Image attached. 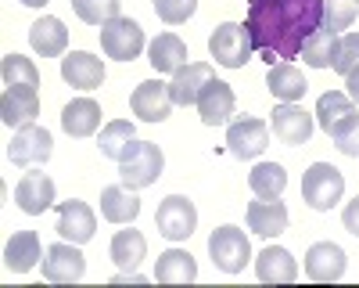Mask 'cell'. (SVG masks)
Wrapping results in <instances>:
<instances>
[{"label":"cell","instance_id":"obj_34","mask_svg":"<svg viewBox=\"0 0 359 288\" xmlns=\"http://www.w3.org/2000/svg\"><path fill=\"white\" fill-rule=\"evenodd\" d=\"M0 79H4V86H40V69L22 54H4Z\"/></svg>","mask_w":359,"mask_h":288},{"label":"cell","instance_id":"obj_33","mask_svg":"<svg viewBox=\"0 0 359 288\" xmlns=\"http://www.w3.org/2000/svg\"><path fill=\"white\" fill-rule=\"evenodd\" d=\"M355 108H352V98L348 94H341V91H327V94H320V101H316V123L327 130V133H331L341 119H345V115H352Z\"/></svg>","mask_w":359,"mask_h":288},{"label":"cell","instance_id":"obj_38","mask_svg":"<svg viewBox=\"0 0 359 288\" xmlns=\"http://www.w3.org/2000/svg\"><path fill=\"white\" fill-rule=\"evenodd\" d=\"M359 65V33H341L338 37V51H334V72L338 76H348L352 69Z\"/></svg>","mask_w":359,"mask_h":288},{"label":"cell","instance_id":"obj_30","mask_svg":"<svg viewBox=\"0 0 359 288\" xmlns=\"http://www.w3.org/2000/svg\"><path fill=\"white\" fill-rule=\"evenodd\" d=\"M137 140V130L130 119H111L104 130H101V140H97V148L104 159H115V162H123V155L130 152V144Z\"/></svg>","mask_w":359,"mask_h":288},{"label":"cell","instance_id":"obj_36","mask_svg":"<svg viewBox=\"0 0 359 288\" xmlns=\"http://www.w3.org/2000/svg\"><path fill=\"white\" fill-rule=\"evenodd\" d=\"M118 4H123V0H72L76 15L86 25H104V22L118 18Z\"/></svg>","mask_w":359,"mask_h":288},{"label":"cell","instance_id":"obj_25","mask_svg":"<svg viewBox=\"0 0 359 288\" xmlns=\"http://www.w3.org/2000/svg\"><path fill=\"white\" fill-rule=\"evenodd\" d=\"M101 126V105L94 98H76L62 108V130L69 137H90Z\"/></svg>","mask_w":359,"mask_h":288},{"label":"cell","instance_id":"obj_3","mask_svg":"<svg viewBox=\"0 0 359 288\" xmlns=\"http://www.w3.org/2000/svg\"><path fill=\"white\" fill-rule=\"evenodd\" d=\"M341 195H345V177H341L338 166L313 162L306 169V177H302V198L309 202V209H316V213L334 209L338 202H341Z\"/></svg>","mask_w":359,"mask_h":288},{"label":"cell","instance_id":"obj_40","mask_svg":"<svg viewBox=\"0 0 359 288\" xmlns=\"http://www.w3.org/2000/svg\"><path fill=\"white\" fill-rule=\"evenodd\" d=\"M341 223H345V230H348V235H355L359 238V195L348 202V206H345V213H341Z\"/></svg>","mask_w":359,"mask_h":288},{"label":"cell","instance_id":"obj_2","mask_svg":"<svg viewBox=\"0 0 359 288\" xmlns=\"http://www.w3.org/2000/svg\"><path fill=\"white\" fill-rule=\"evenodd\" d=\"M165 169V155L155 140H133L130 152L123 155V162H118V177H123V184H130L133 191L137 188H147L155 184L162 177Z\"/></svg>","mask_w":359,"mask_h":288},{"label":"cell","instance_id":"obj_18","mask_svg":"<svg viewBox=\"0 0 359 288\" xmlns=\"http://www.w3.org/2000/svg\"><path fill=\"white\" fill-rule=\"evenodd\" d=\"M62 79L76 86V91H97L104 83V65L90 51H72L62 58Z\"/></svg>","mask_w":359,"mask_h":288},{"label":"cell","instance_id":"obj_14","mask_svg":"<svg viewBox=\"0 0 359 288\" xmlns=\"http://www.w3.org/2000/svg\"><path fill=\"white\" fill-rule=\"evenodd\" d=\"M130 105H133V115H140L144 123H162V119H169V112H172L169 83H162V79H144V83H137Z\"/></svg>","mask_w":359,"mask_h":288},{"label":"cell","instance_id":"obj_31","mask_svg":"<svg viewBox=\"0 0 359 288\" xmlns=\"http://www.w3.org/2000/svg\"><path fill=\"white\" fill-rule=\"evenodd\" d=\"M248 184H252L255 198H280L284 188H287V173H284L280 162H259L248 173Z\"/></svg>","mask_w":359,"mask_h":288},{"label":"cell","instance_id":"obj_1","mask_svg":"<svg viewBox=\"0 0 359 288\" xmlns=\"http://www.w3.org/2000/svg\"><path fill=\"white\" fill-rule=\"evenodd\" d=\"M323 25V0H248L245 29L262 62L298 58L306 40Z\"/></svg>","mask_w":359,"mask_h":288},{"label":"cell","instance_id":"obj_28","mask_svg":"<svg viewBox=\"0 0 359 288\" xmlns=\"http://www.w3.org/2000/svg\"><path fill=\"white\" fill-rule=\"evenodd\" d=\"M266 86H269V94L280 98V101H302V98H306V91H309V83H306L302 69H294L291 62H277V65H269Z\"/></svg>","mask_w":359,"mask_h":288},{"label":"cell","instance_id":"obj_27","mask_svg":"<svg viewBox=\"0 0 359 288\" xmlns=\"http://www.w3.org/2000/svg\"><path fill=\"white\" fill-rule=\"evenodd\" d=\"M147 62L155 65V72H176L187 65V44L176 33H158L147 44Z\"/></svg>","mask_w":359,"mask_h":288},{"label":"cell","instance_id":"obj_8","mask_svg":"<svg viewBox=\"0 0 359 288\" xmlns=\"http://www.w3.org/2000/svg\"><path fill=\"white\" fill-rule=\"evenodd\" d=\"M50 152H54V137H50V130H43L36 123L18 126L11 144H8V159L15 166H22V169L25 166H43L50 159Z\"/></svg>","mask_w":359,"mask_h":288},{"label":"cell","instance_id":"obj_13","mask_svg":"<svg viewBox=\"0 0 359 288\" xmlns=\"http://www.w3.org/2000/svg\"><path fill=\"white\" fill-rule=\"evenodd\" d=\"M36 115H40L36 86H4V94H0V119H4V126H11V130L29 126Z\"/></svg>","mask_w":359,"mask_h":288},{"label":"cell","instance_id":"obj_9","mask_svg":"<svg viewBox=\"0 0 359 288\" xmlns=\"http://www.w3.org/2000/svg\"><path fill=\"white\" fill-rule=\"evenodd\" d=\"M273 137L280 140V144H287V148H298V144H306L309 137H313V130H316V123H313V115L298 105V101H280L277 108H273Z\"/></svg>","mask_w":359,"mask_h":288},{"label":"cell","instance_id":"obj_29","mask_svg":"<svg viewBox=\"0 0 359 288\" xmlns=\"http://www.w3.org/2000/svg\"><path fill=\"white\" fill-rule=\"evenodd\" d=\"M147 252V242L140 230H115V238H111V259H115V267L118 270H137V263L144 259Z\"/></svg>","mask_w":359,"mask_h":288},{"label":"cell","instance_id":"obj_42","mask_svg":"<svg viewBox=\"0 0 359 288\" xmlns=\"http://www.w3.org/2000/svg\"><path fill=\"white\" fill-rule=\"evenodd\" d=\"M345 86H348V98H352V101L359 105V65H355V69H352V72L345 76Z\"/></svg>","mask_w":359,"mask_h":288},{"label":"cell","instance_id":"obj_41","mask_svg":"<svg viewBox=\"0 0 359 288\" xmlns=\"http://www.w3.org/2000/svg\"><path fill=\"white\" fill-rule=\"evenodd\" d=\"M111 284H147V277L137 274V270H118V274L111 277Z\"/></svg>","mask_w":359,"mask_h":288},{"label":"cell","instance_id":"obj_10","mask_svg":"<svg viewBox=\"0 0 359 288\" xmlns=\"http://www.w3.org/2000/svg\"><path fill=\"white\" fill-rule=\"evenodd\" d=\"M83 274H86V259L76 242H57L43 252V277L50 284H72L83 281Z\"/></svg>","mask_w":359,"mask_h":288},{"label":"cell","instance_id":"obj_19","mask_svg":"<svg viewBox=\"0 0 359 288\" xmlns=\"http://www.w3.org/2000/svg\"><path fill=\"white\" fill-rule=\"evenodd\" d=\"M287 206L280 198H259L248 202V230H255L259 238H277L287 230Z\"/></svg>","mask_w":359,"mask_h":288},{"label":"cell","instance_id":"obj_43","mask_svg":"<svg viewBox=\"0 0 359 288\" xmlns=\"http://www.w3.org/2000/svg\"><path fill=\"white\" fill-rule=\"evenodd\" d=\"M22 4H25V8H43L47 0H22Z\"/></svg>","mask_w":359,"mask_h":288},{"label":"cell","instance_id":"obj_22","mask_svg":"<svg viewBox=\"0 0 359 288\" xmlns=\"http://www.w3.org/2000/svg\"><path fill=\"white\" fill-rule=\"evenodd\" d=\"M40 259H43V252H40L36 230H15V235L8 238V245H4V267L8 270L25 274V270H33Z\"/></svg>","mask_w":359,"mask_h":288},{"label":"cell","instance_id":"obj_5","mask_svg":"<svg viewBox=\"0 0 359 288\" xmlns=\"http://www.w3.org/2000/svg\"><path fill=\"white\" fill-rule=\"evenodd\" d=\"M208 256H212V263L223 274H241L252 259V245H248L241 227L223 223V227L212 230V238H208Z\"/></svg>","mask_w":359,"mask_h":288},{"label":"cell","instance_id":"obj_35","mask_svg":"<svg viewBox=\"0 0 359 288\" xmlns=\"http://www.w3.org/2000/svg\"><path fill=\"white\" fill-rule=\"evenodd\" d=\"M355 11H359V0H323V29L341 37L355 22Z\"/></svg>","mask_w":359,"mask_h":288},{"label":"cell","instance_id":"obj_26","mask_svg":"<svg viewBox=\"0 0 359 288\" xmlns=\"http://www.w3.org/2000/svg\"><path fill=\"white\" fill-rule=\"evenodd\" d=\"M155 281H158V284H191V281H198V263H194V256L184 252V249L162 252L158 263H155Z\"/></svg>","mask_w":359,"mask_h":288},{"label":"cell","instance_id":"obj_39","mask_svg":"<svg viewBox=\"0 0 359 288\" xmlns=\"http://www.w3.org/2000/svg\"><path fill=\"white\" fill-rule=\"evenodd\" d=\"M198 11V0H155V15L165 25H180Z\"/></svg>","mask_w":359,"mask_h":288},{"label":"cell","instance_id":"obj_7","mask_svg":"<svg viewBox=\"0 0 359 288\" xmlns=\"http://www.w3.org/2000/svg\"><path fill=\"white\" fill-rule=\"evenodd\" d=\"M155 227L158 235L169 238V242H187L198 227V209L187 195H169L162 198V206L155 213Z\"/></svg>","mask_w":359,"mask_h":288},{"label":"cell","instance_id":"obj_24","mask_svg":"<svg viewBox=\"0 0 359 288\" xmlns=\"http://www.w3.org/2000/svg\"><path fill=\"white\" fill-rule=\"evenodd\" d=\"M140 213V198L133 195L130 184H111L101 191V216L108 223H133Z\"/></svg>","mask_w":359,"mask_h":288},{"label":"cell","instance_id":"obj_16","mask_svg":"<svg viewBox=\"0 0 359 288\" xmlns=\"http://www.w3.org/2000/svg\"><path fill=\"white\" fill-rule=\"evenodd\" d=\"M306 277L309 281H341L345 277V249L334 242H316L306 252Z\"/></svg>","mask_w":359,"mask_h":288},{"label":"cell","instance_id":"obj_23","mask_svg":"<svg viewBox=\"0 0 359 288\" xmlns=\"http://www.w3.org/2000/svg\"><path fill=\"white\" fill-rule=\"evenodd\" d=\"M29 44H33V51L43 54V58H57V54H65V47H69V29H65L62 18L47 15V18L29 25Z\"/></svg>","mask_w":359,"mask_h":288},{"label":"cell","instance_id":"obj_15","mask_svg":"<svg viewBox=\"0 0 359 288\" xmlns=\"http://www.w3.org/2000/svg\"><path fill=\"white\" fill-rule=\"evenodd\" d=\"M212 79H216V72H212V65H205V62H187L184 69H176V72H172V83H169L172 105H184V108L198 105L201 91H205Z\"/></svg>","mask_w":359,"mask_h":288},{"label":"cell","instance_id":"obj_6","mask_svg":"<svg viewBox=\"0 0 359 288\" xmlns=\"http://www.w3.org/2000/svg\"><path fill=\"white\" fill-rule=\"evenodd\" d=\"M144 29H140V22H133V18H111V22H104L101 25V51L108 54V58H115V62H133V58H140V51H144Z\"/></svg>","mask_w":359,"mask_h":288},{"label":"cell","instance_id":"obj_12","mask_svg":"<svg viewBox=\"0 0 359 288\" xmlns=\"http://www.w3.org/2000/svg\"><path fill=\"white\" fill-rule=\"evenodd\" d=\"M57 235L65 242H76V245H86L90 238L97 235V216L94 209L86 206L79 198H69L57 206Z\"/></svg>","mask_w":359,"mask_h":288},{"label":"cell","instance_id":"obj_11","mask_svg":"<svg viewBox=\"0 0 359 288\" xmlns=\"http://www.w3.org/2000/svg\"><path fill=\"white\" fill-rule=\"evenodd\" d=\"M226 148L233 159H259L269 148V126L262 119H252V115L233 119L226 126Z\"/></svg>","mask_w":359,"mask_h":288},{"label":"cell","instance_id":"obj_17","mask_svg":"<svg viewBox=\"0 0 359 288\" xmlns=\"http://www.w3.org/2000/svg\"><path fill=\"white\" fill-rule=\"evenodd\" d=\"M15 202L25 216H43L54 206V181L47 173H25L15 188Z\"/></svg>","mask_w":359,"mask_h":288},{"label":"cell","instance_id":"obj_37","mask_svg":"<svg viewBox=\"0 0 359 288\" xmlns=\"http://www.w3.org/2000/svg\"><path fill=\"white\" fill-rule=\"evenodd\" d=\"M331 140H334V148H338L341 155L359 159V115H355V112L345 115V119L331 130Z\"/></svg>","mask_w":359,"mask_h":288},{"label":"cell","instance_id":"obj_4","mask_svg":"<svg viewBox=\"0 0 359 288\" xmlns=\"http://www.w3.org/2000/svg\"><path fill=\"white\" fill-rule=\"evenodd\" d=\"M208 51H212L216 65H223V69H245L252 62V54H255L252 37H248V29L241 22L216 25V33L208 37Z\"/></svg>","mask_w":359,"mask_h":288},{"label":"cell","instance_id":"obj_21","mask_svg":"<svg viewBox=\"0 0 359 288\" xmlns=\"http://www.w3.org/2000/svg\"><path fill=\"white\" fill-rule=\"evenodd\" d=\"M255 274L259 281L266 284H291L298 277V263H294V256L280 245H266L255 259Z\"/></svg>","mask_w":359,"mask_h":288},{"label":"cell","instance_id":"obj_20","mask_svg":"<svg viewBox=\"0 0 359 288\" xmlns=\"http://www.w3.org/2000/svg\"><path fill=\"white\" fill-rule=\"evenodd\" d=\"M233 108H237V98H233V91H230V83H223V79H212V83L201 91V98H198V112H201V123H205V126H223V123H230Z\"/></svg>","mask_w":359,"mask_h":288},{"label":"cell","instance_id":"obj_32","mask_svg":"<svg viewBox=\"0 0 359 288\" xmlns=\"http://www.w3.org/2000/svg\"><path fill=\"white\" fill-rule=\"evenodd\" d=\"M334 51H338V33H331V29H316V33L306 40L302 47V62L313 65V69H331L334 65Z\"/></svg>","mask_w":359,"mask_h":288}]
</instances>
